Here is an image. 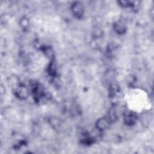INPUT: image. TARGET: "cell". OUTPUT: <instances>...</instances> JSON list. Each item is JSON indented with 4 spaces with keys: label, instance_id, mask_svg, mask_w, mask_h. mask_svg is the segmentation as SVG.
Returning a JSON list of instances; mask_svg holds the SVG:
<instances>
[{
    "label": "cell",
    "instance_id": "1",
    "mask_svg": "<svg viewBox=\"0 0 154 154\" xmlns=\"http://www.w3.org/2000/svg\"><path fill=\"white\" fill-rule=\"evenodd\" d=\"M126 100L131 108L137 111H141L150 106L147 96L143 91L134 90L129 91L127 94Z\"/></svg>",
    "mask_w": 154,
    "mask_h": 154
}]
</instances>
